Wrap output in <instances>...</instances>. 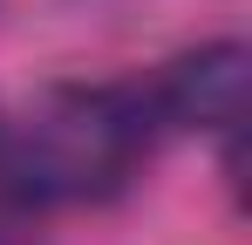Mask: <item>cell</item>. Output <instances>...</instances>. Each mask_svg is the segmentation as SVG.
<instances>
[{
	"mask_svg": "<svg viewBox=\"0 0 252 245\" xmlns=\"http://www.w3.org/2000/svg\"><path fill=\"white\" fill-rule=\"evenodd\" d=\"M164 129L143 82L48 89L14 129H0V191L14 204H89L123 191Z\"/></svg>",
	"mask_w": 252,
	"mask_h": 245,
	"instance_id": "cell-1",
	"label": "cell"
},
{
	"mask_svg": "<svg viewBox=\"0 0 252 245\" xmlns=\"http://www.w3.org/2000/svg\"><path fill=\"white\" fill-rule=\"evenodd\" d=\"M157 129H205L225 143V163L239 170V136H246V48L211 41L198 55H177L143 82Z\"/></svg>",
	"mask_w": 252,
	"mask_h": 245,
	"instance_id": "cell-2",
	"label": "cell"
}]
</instances>
